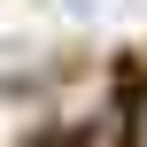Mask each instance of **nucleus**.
I'll use <instances>...</instances> for the list:
<instances>
[{
	"mask_svg": "<svg viewBox=\"0 0 147 147\" xmlns=\"http://www.w3.org/2000/svg\"><path fill=\"white\" fill-rule=\"evenodd\" d=\"M132 140L147 147V93H140V109H132Z\"/></svg>",
	"mask_w": 147,
	"mask_h": 147,
	"instance_id": "f257e3e1",
	"label": "nucleus"
}]
</instances>
